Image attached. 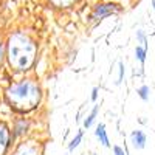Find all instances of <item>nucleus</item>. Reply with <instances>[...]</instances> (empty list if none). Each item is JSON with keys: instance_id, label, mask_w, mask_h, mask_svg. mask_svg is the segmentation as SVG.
Wrapping results in <instances>:
<instances>
[{"instance_id": "obj_6", "label": "nucleus", "mask_w": 155, "mask_h": 155, "mask_svg": "<svg viewBox=\"0 0 155 155\" xmlns=\"http://www.w3.org/2000/svg\"><path fill=\"white\" fill-rule=\"evenodd\" d=\"M6 141H8V132H6V129L2 126V127H0V155H2L3 150H5Z\"/></svg>"}, {"instance_id": "obj_8", "label": "nucleus", "mask_w": 155, "mask_h": 155, "mask_svg": "<svg viewBox=\"0 0 155 155\" xmlns=\"http://www.w3.org/2000/svg\"><path fill=\"white\" fill-rule=\"evenodd\" d=\"M81 140H82V132H79V134H78L73 140H71V143L68 144V150L71 152V150H74L78 146H79V143H81Z\"/></svg>"}, {"instance_id": "obj_12", "label": "nucleus", "mask_w": 155, "mask_h": 155, "mask_svg": "<svg viewBox=\"0 0 155 155\" xmlns=\"http://www.w3.org/2000/svg\"><path fill=\"white\" fill-rule=\"evenodd\" d=\"M53 2H54L56 5H68V3L73 2V0H53Z\"/></svg>"}, {"instance_id": "obj_5", "label": "nucleus", "mask_w": 155, "mask_h": 155, "mask_svg": "<svg viewBox=\"0 0 155 155\" xmlns=\"http://www.w3.org/2000/svg\"><path fill=\"white\" fill-rule=\"evenodd\" d=\"M95 134H96V137L99 138V141H101V143L104 144L106 147H109V146H110L109 138H107V134H106V126H104V124H99V126L96 127Z\"/></svg>"}, {"instance_id": "obj_10", "label": "nucleus", "mask_w": 155, "mask_h": 155, "mask_svg": "<svg viewBox=\"0 0 155 155\" xmlns=\"http://www.w3.org/2000/svg\"><path fill=\"white\" fill-rule=\"evenodd\" d=\"M138 95H140V98L143 99V101H147V99H149V87H147V85L140 87V88H138Z\"/></svg>"}, {"instance_id": "obj_2", "label": "nucleus", "mask_w": 155, "mask_h": 155, "mask_svg": "<svg viewBox=\"0 0 155 155\" xmlns=\"http://www.w3.org/2000/svg\"><path fill=\"white\" fill-rule=\"evenodd\" d=\"M9 98L22 109H30L39 101V90L31 82H20L9 88Z\"/></svg>"}, {"instance_id": "obj_3", "label": "nucleus", "mask_w": 155, "mask_h": 155, "mask_svg": "<svg viewBox=\"0 0 155 155\" xmlns=\"http://www.w3.org/2000/svg\"><path fill=\"white\" fill-rule=\"evenodd\" d=\"M130 138H132L134 147H137V149H143L144 147V144H146V135L141 130H134Z\"/></svg>"}, {"instance_id": "obj_16", "label": "nucleus", "mask_w": 155, "mask_h": 155, "mask_svg": "<svg viewBox=\"0 0 155 155\" xmlns=\"http://www.w3.org/2000/svg\"><path fill=\"white\" fill-rule=\"evenodd\" d=\"M0 56H2V45H0Z\"/></svg>"}, {"instance_id": "obj_4", "label": "nucleus", "mask_w": 155, "mask_h": 155, "mask_svg": "<svg viewBox=\"0 0 155 155\" xmlns=\"http://www.w3.org/2000/svg\"><path fill=\"white\" fill-rule=\"evenodd\" d=\"M113 6H115V5H101V6H98V8L95 9V12H93L92 19H102L104 16L110 14V12L115 11Z\"/></svg>"}, {"instance_id": "obj_15", "label": "nucleus", "mask_w": 155, "mask_h": 155, "mask_svg": "<svg viewBox=\"0 0 155 155\" xmlns=\"http://www.w3.org/2000/svg\"><path fill=\"white\" fill-rule=\"evenodd\" d=\"M123 73H124V65L120 64V81L118 82H121V79H123Z\"/></svg>"}, {"instance_id": "obj_17", "label": "nucleus", "mask_w": 155, "mask_h": 155, "mask_svg": "<svg viewBox=\"0 0 155 155\" xmlns=\"http://www.w3.org/2000/svg\"><path fill=\"white\" fill-rule=\"evenodd\" d=\"M153 5H155V0H153Z\"/></svg>"}, {"instance_id": "obj_13", "label": "nucleus", "mask_w": 155, "mask_h": 155, "mask_svg": "<svg viewBox=\"0 0 155 155\" xmlns=\"http://www.w3.org/2000/svg\"><path fill=\"white\" fill-rule=\"evenodd\" d=\"M113 152H115V155H126L124 150H123L121 147H118V146H115V147H113Z\"/></svg>"}, {"instance_id": "obj_14", "label": "nucleus", "mask_w": 155, "mask_h": 155, "mask_svg": "<svg viewBox=\"0 0 155 155\" xmlns=\"http://www.w3.org/2000/svg\"><path fill=\"white\" fill-rule=\"evenodd\" d=\"M96 98H98V88L95 87V88L92 90V101H96Z\"/></svg>"}, {"instance_id": "obj_11", "label": "nucleus", "mask_w": 155, "mask_h": 155, "mask_svg": "<svg viewBox=\"0 0 155 155\" xmlns=\"http://www.w3.org/2000/svg\"><path fill=\"white\" fill-rule=\"evenodd\" d=\"M16 155H36V152H34V149H33V147L22 146V147L17 150V153H16Z\"/></svg>"}, {"instance_id": "obj_9", "label": "nucleus", "mask_w": 155, "mask_h": 155, "mask_svg": "<svg viewBox=\"0 0 155 155\" xmlns=\"http://www.w3.org/2000/svg\"><path fill=\"white\" fill-rule=\"evenodd\" d=\"M96 115H98V106L92 110V113L88 115V118L84 121V127H90V126H92V123H93V121H95V118H96Z\"/></svg>"}, {"instance_id": "obj_1", "label": "nucleus", "mask_w": 155, "mask_h": 155, "mask_svg": "<svg viewBox=\"0 0 155 155\" xmlns=\"http://www.w3.org/2000/svg\"><path fill=\"white\" fill-rule=\"evenodd\" d=\"M34 59V45L28 37L16 34L9 39V62L19 70H25Z\"/></svg>"}, {"instance_id": "obj_7", "label": "nucleus", "mask_w": 155, "mask_h": 155, "mask_svg": "<svg viewBox=\"0 0 155 155\" xmlns=\"http://www.w3.org/2000/svg\"><path fill=\"white\" fill-rule=\"evenodd\" d=\"M135 56H137V59H138L141 64H144V61H146V47H137Z\"/></svg>"}]
</instances>
